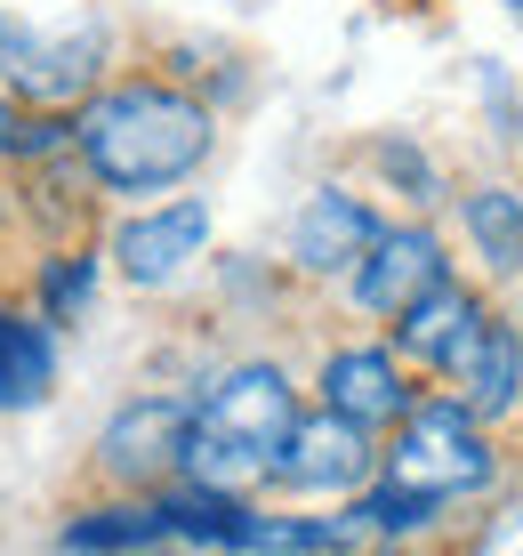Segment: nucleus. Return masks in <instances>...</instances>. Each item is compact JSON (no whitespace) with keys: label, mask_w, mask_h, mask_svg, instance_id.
<instances>
[{"label":"nucleus","mask_w":523,"mask_h":556,"mask_svg":"<svg viewBox=\"0 0 523 556\" xmlns=\"http://www.w3.org/2000/svg\"><path fill=\"white\" fill-rule=\"evenodd\" d=\"M379 476L451 508V501H468V492H483L499 476V452L483 435V419L459 395H443V404H411L395 419V444L379 452Z\"/></svg>","instance_id":"obj_3"},{"label":"nucleus","mask_w":523,"mask_h":556,"mask_svg":"<svg viewBox=\"0 0 523 556\" xmlns=\"http://www.w3.org/2000/svg\"><path fill=\"white\" fill-rule=\"evenodd\" d=\"M73 146L97 169V186H113V194H162V186L202 169L209 113L162 81H129V89H105V98L81 105Z\"/></svg>","instance_id":"obj_1"},{"label":"nucleus","mask_w":523,"mask_h":556,"mask_svg":"<svg viewBox=\"0 0 523 556\" xmlns=\"http://www.w3.org/2000/svg\"><path fill=\"white\" fill-rule=\"evenodd\" d=\"M209 242V202H169L153 210V218H129L122 242H113V258H122V275L138 282V291H162V282H178L193 258H202Z\"/></svg>","instance_id":"obj_8"},{"label":"nucleus","mask_w":523,"mask_h":556,"mask_svg":"<svg viewBox=\"0 0 523 556\" xmlns=\"http://www.w3.org/2000/svg\"><path fill=\"white\" fill-rule=\"evenodd\" d=\"M371 476H379L371 428H355L339 412H298V428H290V444H282L266 484L275 492H362Z\"/></svg>","instance_id":"obj_5"},{"label":"nucleus","mask_w":523,"mask_h":556,"mask_svg":"<svg viewBox=\"0 0 523 556\" xmlns=\"http://www.w3.org/2000/svg\"><path fill=\"white\" fill-rule=\"evenodd\" d=\"M443 379L459 388V404H468L475 419H508V412H515V395H523V339L508 331V323L483 315V323H475V339L459 348V363H451Z\"/></svg>","instance_id":"obj_9"},{"label":"nucleus","mask_w":523,"mask_h":556,"mask_svg":"<svg viewBox=\"0 0 523 556\" xmlns=\"http://www.w3.org/2000/svg\"><path fill=\"white\" fill-rule=\"evenodd\" d=\"M138 556H169V548H138Z\"/></svg>","instance_id":"obj_16"},{"label":"nucleus","mask_w":523,"mask_h":556,"mask_svg":"<svg viewBox=\"0 0 523 556\" xmlns=\"http://www.w3.org/2000/svg\"><path fill=\"white\" fill-rule=\"evenodd\" d=\"M41 299H49V315H56V323H73V315H81V306L97 299V266H89V258H56V266H49V282H41Z\"/></svg>","instance_id":"obj_15"},{"label":"nucleus","mask_w":523,"mask_h":556,"mask_svg":"<svg viewBox=\"0 0 523 556\" xmlns=\"http://www.w3.org/2000/svg\"><path fill=\"white\" fill-rule=\"evenodd\" d=\"M411 379H403V355L395 348H339L322 363V412L355 419V428H395L403 412H411Z\"/></svg>","instance_id":"obj_7"},{"label":"nucleus","mask_w":523,"mask_h":556,"mask_svg":"<svg viewBox=\"0 0 523 556\" xmlns=\"http://www.w3.org/2000/svg\"><path fill=\"white\" fill-rule=\"evenodd\" d=\"M435 282H451V266H443V242L428 226H379V242L355 266V306L395 323V315H411Z\"/></svg>","instance_id":"obj_6"},{"label":"nucleus","mask_w":523,"mask_h":556,"mask_svg":"<svg viewBox=\"0 0 523 556\" xmlns=\"http://www.w3.org/2000/svg\"><path fill=\"white\" fill-rule=\"evenodd\" d=\"M475 323H483V299L459 291V282H435L411 315H395V355L419 363V371H451L459 348L475 339Z\"/></svg>","instance_id":"obj_10"},{"label":"nucleus","mask_w":523,"mask_h":556,"mask_svg":"<svg viewBox=\"0 0 523 556\" xmlns=\"http://www.w3.org/2000/svg\"><path fill=\"white\" fill-rule=\"evenodd\" d=\"M49 388H56L49 323H33V315H0V412H33V404H49Z\"/></svg>","instance_id":"obj_12"},{"label":"nucleus","mask_w":523,"mask_h":556,"mask_svg":"<svg viewBox=\"0 0 523 556\" xmlns=\"http://www.w3.org/2000/svg\"><path fill=\"white\" fill-rule=\"evenodd\" d=\"M515 9H523V0H515Z\"/></svg>","instance_id":"obj_17"},{"label":"nucleus","mask_w":523,"mask_h":556,"mask_svg":"<svg viewBox=\"0 0 523 556\" xmlns=\"http://www.w3.org/2000/svg\"><path fill=\"white\" fill-rule=\"evenodd\" d=\"M371 242H379V218L355 194H339V186H322L298 210V266L306 275H346V266H362Z\"/></svg>","instance_id":"obj_11"},{"label":"nucleus","mask_w":523,"mask_h":556,"mask_svg":"<svg viewBox=\"0 0 523 556\" xmlns=\"http://www.w3.org/2000/svg\"><path fill=\"white\" fill-rule=\"evenodd\" d=\"M298 428V388L275 371V363H234L226 379H209L193 395V452L186 476L218 492H250L275 476V459Z\"/></svg>","instance_id":"obj_2"},{"label":"nucleus","mask_w":523,"mask_h":556,"mask_svg":"<svg viewBox=\"0 0 523 556\" xmlns=\"http://www.w3.org/2000/svg\"><path fill=\"white\" fill-rule=\"evenodd\" d=\"M169 541V516H162V492H145V501H129V508H89L81 525H65V548H89V556H105V548H162Z\"/></svg>","instance_id":"obj_13"},{"label":"nucleus","mask_w":523,"mask_h":556,"mask_svg":"<svg viewBox=\"0 0 523 556\" xmlns=\"http://www.w3.org/2000/svg\"><path fill=\"white\" fill-rule=\"evenodd\" d=\"M186 452H193V404L186 395H138L129 412H113L105 444H97L105 476L113 484H138V492H169L186 476Z\"/></svg>","instance_id":"obj_4"},{"label":"nucleus","mask_w":523,"mask_h":556,"mask_svg":"<svg viewBox=\"0 0 523 556\" xmlns=\"http://www.w3.org/2000/svg\"><path fill=\"white\" fill-rule=\"evenodd\" d=\"M459 210H468L475 258L492 266V275H515V266H523V194H508V186H475Z\"/></svg>","instance_id":"obj_14"}]
</instances>
